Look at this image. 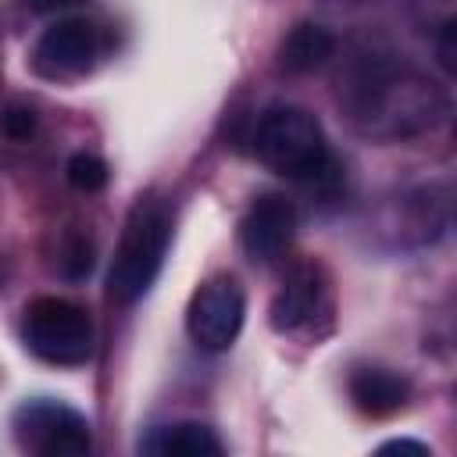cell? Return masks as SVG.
<instances>
[{
    "label": "cell",
    "mask_w": 457,
    "mask_h": 457,
    "mask_svg": "<svg viewBox=\"0 0 457 457\" xmlns=\"http://www.w3.org/2000/svg\"><path fill=\"white\" fill-rule=\"evenodd\" d=\"M350 125L378 143H403L446 118V93L386 46H357L336 75Z\"/></svg>",
    "instance_id": "1"
},
{
    "label": "cell",
    "mask_w": 457,
    "mask_h": 457,
    "mask_svg": "<svg viewBox=\"0 0 457 457\" xmlns=\"http://www.w3.org/2000/svg\"><path fill=\"white\" fill-rule=\"evenodd\" d=\"M250 143L261 164L314 193H336L343 182V164L332 154L321 121L296 104L268 107L257 118Z\"/></svg>",
    "instance_id": "2"
},
{
    "label": "cell",
    "mask_w": 457,
    "mask_h": 457,
    "mask_svg": "<svg viewBox=\"0 0 457 457\" xmlns=\"http://www.w3.org/2000/svg\"><path fill=\"white\" fill-rule=\"evenodd\" d=\"M171 243V211L161 196H139L125 218L114 264L107 275V293L118 303H136L150 293L164 268V253Z\"/></svg>",
    "instance_id": "3"
},
{
    "label": "cell",
    "mask_w": 457,
    "mask_h": 457,
    "mask_svg": "<svg viewBox=\"0 0 457 457\" xmlns=\"http://www.w3.org/2000/svg\"><path fill=\"white\" fill-rule=\"evenodd\" d=\"M93 318L64 296H36L21 314V343L46 364L79 368L93 357Z\"/></svg>",
    "instance_id": "4"
},
{
    "label": "cell",
    "mask_w": 457,
    "mask_h": 457,
    "mask_svg": "<svg viewBox=\"0 0 457 457\" xmlns=\"http://www.w3.org/2000/svg\"><path fill=\"white\" fill-rule=\"evenodd\" d=\"M11 428H14V443L36 457H82L93 446L86 414H79L75 407L54 396L25 400L14 411Z\"/></svg>",
    "instance_id": "5"
},
{
    "label": "cell",
    "mask_w": 457,
    "mask_h": 457,
    "mask_svg": "<svg viewBox=\"0 0 457 457\" xmlns=\"http://www.w3.org/2000/svg\"><path fill=\"white\" fill-rule=\"evenodd\" d=\"M243 318H246L243 286L232 275H214L193 293L186 307V332L200 350L221 353L236 343Z\"/></svg>",
    "instance_id": "6"
},
{
    "label": "cell",
    "mask_w": 457,
    "mask_h": 457,
    "mask_svg": "<svg viewBox=\"0 0 457 457\" xmlns=\"http://www.w3.org/2000/svg\"><path fill=\"white\" fill-rule=\"evenodd\" d=\"M104 50V36L96 21L75 14L61 18L50 29H43L36 50H32V68L46 79H75L86 75Z\"/></svg>",
    "instance_id": "7"
},
{
    "label": "cell",
    "mask_w": 457,
    "mask_h": 457,
    "mask_svg": "<svg viewBox=\"0 0 457 457\" xmlns=\"http://www.w3.org/2000/svg\"><path fill=\"white\" fill-rule=\"evenodd\" d=\"M296 232V207L278 196V193H264L257 196L243 221H239V243H243V253L257 264H271L282 257V250L289 246Z\"/></svg>",
    "instance_id": "8"
},
{
    "label": "cell",
    "mask_w": 457,
    "mask_h": 457,
    "mask_svg": "<svg viewBox=\"0 0 457 457\" xmlns=\"http://www.w3.org/2000/svg\"><path fill=\"white\" fill-rule=\"evenodd\" d=\"M328 307V289H325V271L318 264H296L282 289L275 293L271 300V311H268V321L275 332H307L318 314Z\"/></svg>",
    "instance_id": "9"
},
{
    "label": "cell",
    "mask_w": 457,
    "mask_h": 457,
    "mask_svg": "<svg viewBox=\"0 0 457 457\" xmlns=\"http://www.w3.org/2000/svg\"><path fill=\"white\" fill-rule=\"evenodd\" d=\"M346 389H350L353 407L368 418H389L411 396V382L403 375L389 371V368H357L350 375Z\"/></svg>",
    "instance_id": "10"
},
{
    "label": "cell",
    "mask_w": 457,
    "mask_h": 457,
    "mask_svg": "<svg viewBox=\"0 0 457 457\" xmlns=\"http://www.w3.org/2000/svg\"><path fill=\"white\" fill-rule=\"evenodd\" d=\"M139 450L154 453V457H218V453H225L214 428H207L200 421L161 425L139 443Z\"/></svg>",
    "instance_id": "11"
},
{
    "label": "cell",
    "mask_w": 457,
    "mask_h": 457,
    "mask_svg": "<svg viewBox=\"0 0 457 457\" xmlns=\"http://www.w3.org/2000/svg\"><path fill=\"white\" fill-rule=\"evenodd\" d=\"M336 54V36L318 25V21H300L296 29H289V36L282 39L278 46V64L293 75H303V71H314L321 68L328 57Z\"/></svg>",
    "instance_id": "12"
},
{
    "label": "cell",
    "mask_w": 457,
    "mask_h": 457,
    "mask_svg": "<svg viewBox=\"0 0 457 457\" xmlns=\"http://www.w3.org/2000/svg\"><path fill=\"white\" fill-rule=\"evenodd\" d=\"M64 175H68V182H71L79 193H100V189L107 186V179H111L107 161L96 157V154H86V150H79V154L68 157Z\"/></svg>",
    "instance_id": "13"
},
{
    "label": "cell",
    "mask_w": 457,
    "mask_h": 457,
    "mask_svg": "<svg viewBox=\"0 0 457 457\" xmlns=\"http://www.w3.org/2000/svg\"><path fill=\"white\" fill-rule=\"evenodd\" d=\"M93 271V243L86 236H71L64 246H61V275L79 282Z\"/></svg>",
    "instance_id": "14"
},
{
    "label": "cell",
    "mask_w": 457,
    "mask_h": 457,
    "mask_svg": "<svg viewBox=\"0 0 457 457\" xmlns=\"http://www.w3.org/2000/svg\"><path fill=\"white\" fill-rule=\"evenodd\" d=\"M0 132H4L7 139H14V143H25V139L36 132V111H32L29 104H21V100L7 104V107L0 111Z\"/></svg>",
    "instance_id": "15"
},
{
    "label": "cell",
    "mask_w": 457,
    "mask_h": 457,
    "mask_svg": "<svg viewBox=\"0 0 457 457\" xmlns=\"http://www.w3.org/2000/svg\"><path fill=\"white\" fill-rule=\"evenodd\" d=\"M29 11H36V14H54V11H64V7H71L75 0H21Z\"/></svg>",
    "instance_id": "16"
},
{
    "label": "cell",
    "mask_w": 457,
    "mask_h": 457,
    "mask_svg": "<svg viewBox=\"0 0 457 457\" xmlns=\"http://www.w3.org/2000/svg\"><path fill=\"white\" fill-rule=\"evenodd\" d=\"M382 453H393V450H414V453H428L425 443H414V439H393V443H382L378 446Z\"/></svg>",
    "instance_id": "17"
}]
</instances>
